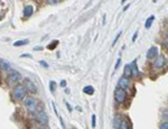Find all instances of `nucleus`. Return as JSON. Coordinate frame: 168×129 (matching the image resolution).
Returning a JSON list of instances; mask_svg holds the SVG:
<instances>
[{"mask_svg": "<svg viewBox=\"0 0 168 129\" xmlns=\"http://www.w3.org/2000/svg\"><path fill=\"white\" fill-rule=\"evenodd\" d=\"M23 104H24V108L29 113L35 115L38 111V100H36L33 97H25L23 100Z\"/></svg>", "mask_w": 168, "mask_h": 129, "instance_id": "1", "label": "nucleus"}, {"mask_svg": "<svg viewBox=\"0 0 168 129\" xmlns=\"http://www.w3.org/2000/svg\"><path fill=\"white\" fill-rule=\"evenodd\" d=\"M27 95V90L23 84H16L11 91V97L14 101H23Z\"/></svg>", "mask_w": 168, "mask_h": 129, "instance_id": "2", "label": "nucleus"}, {"mask_svg": "<svg viewBox=\"0 0 168 129\" xmlns=\"http://www.w3.org/2000/svg\"><path fill=\"white\" fill-rule=\"evenodd\" d=\"M21 79L20 73L16 70H9L8 75H7V83L8 84H16Z\"/></svg>", "mask_w": 168, "mask_h": 129, "instance_id": "3", "label": "nucleus"}, {"mask_svg": "<svg viewBox=\"0 0 168 129\" xmlns=\"http://www.w3.org/2000/svg\"><path fill=\"white\" fill-rule=\"evenodd\" d=\"M127 98V92L126 90L121 89V88H117L114 90V100L118 103H123Z\"/></svg>", "mask_w": 168, "mask_h": 129, "instance_id": "4", "label": "nucleus"}, {"mask_svg": "<svg viewBox=\"0 0 168 129\" xmlns=\"http://www.w3.org/2000/svg\"><path fill=\"white\" fill-rule=\"evenodd\" d=\"M35 115H36V120L38 121L42 126H46V125H47V122H48V117H47V115L45 113V111L38 110Z\"/></svg>", "mask_w": 168, "mask_h": 129, "instance_id": "5", "label": "nucleus"}, {"mask_svg": "<svg viewBox=\"0 0 168 129\" xmlns=\"http://www.w3.org/2000/svg\"><path fill=\"white\" fill-rule=\"evenodd\" d=\"M166 65V57L164 55H159L156 57V60L154 62V66L156 69H162Z\"/></svg>", "mask_w": 168, "mask_h": 129, "instance_id": "6", "label": "nucleus"}, {"mask_svg": "<svg viewBox=\"0 0 168 129\" xmlns=\"http://www.w3.org/2000/svg\"><path fill=\"white\" fill-rule=\"evenodd\" d=\"M25 88L27 90V92H30V93H37V88L35 86L33 81H30L29 79H26L25 80Z\"/></svg>", "mask_w": 168, "mask_h": 129, "instance_id": "7", "label": "nucleus"}, {"mask_svg": "<svg viewBox=\"0 0 168 129\" xmlns=\"http://www.w3.org/2000/svg\"><path fill=\"white\" fill-rule=\"evenodd\" d=\"M130 86V81H129V79L126 77H120V80H119V82H118V88H121V89H123V90H127L128 88Z\"/></svg>", "mask_w": 168, "mask_h": 129, "instance_id": "8", "label": "nucleus"}, {"mask_svg": "<svg viewBox=\"0 0 168 129\" xmlns=\"http://www.w3.org/2000/svg\"><path fill=\"white\" fill-rule=\"evenodd\" d=\"M157 54H158V47L157 46H152L147 51V57L148 59H154V57L157 56Z\"/></svg>", "mask_w": 168, "mask_h": 129, "instance_id": "9", "label": "nucleus"}, {"mask_svg": "<svg viewBox=\"0 0 168 129\" xmlns=\"http://www.w3.org/2000/svg\"><path fill=\"white\" fill-rule=\"evenodd\" d=\"M34 12V7L32 5H28V6H26L25 9H24V16L25 17H30L32 15H33Z\"/></svg>", "mask_w": 168, "mask_h": 129, "instance_id": "10", "label": "nucleus"}, {"mask_svg": "<svg viewBox=\"0 0 168 129\" xmlns=\"http://www.w3.org/2000/svg\"><path fill=\"white\" fill-rule=\"evenodd\" d=\"M0 70H2V71H9L10 70V63L6 60H0Z\"/></svg>", "mask_w": 168, "mask_h": 129, "instance_id": "11", "label": "nucleus"}, {"mask_svg": "<svg viewBox=\"0 0 168 129\" xmlns=\"http://www.w3.org/2000/svg\"><path fill=\"white\" fill-rule=\"evenodd\" d=\"M123 73H125V77H128V79L132 75V71H131V66H130V64H127L126 66H125V69H123Z\"/></svg>", "mask_w": 168, "mask_h": 129, "instance_id": "12", "label": "nucleus"}, {"mask_svg": "<svg viewBox=\"0 0 168 129\" xmlns=\"http://www.w3.org/2000/svg\"><path fill=\"white\" fill-rule=\"evenodd\" d=\"M83 92L85 95H92L94 93V88L92 86H86L83 88Z\"/></svg>", "mask_w": 168, "mask_h": 129, "instance_id": "13", "label": "nucleus"}, {"mask_svg": "<svg viewBox=\"0 0 168 129\" xmlns=\"http://www.w3.org/2000/svg\"><path fill=\"white\" fill-rule=\"evenodd\" d=\"M130 66H131V71H132V75L137 77L139 74V70H138V66H137V63L134 62L132 64H130Z\"/></svg>", "mask_w": 168, "mask_h": 129, "instance_id": "14", "label": "nucleus"}, {"mask_svg": "<svg viewBox=\"0 0 168 129\" xmlns=\"http://www.w3.org/2000/svg\"><path fill=\"white\" fill-rule=\"evenodd\" d=\"M154 20H155V16L152 15L150 17L147 19V21H146V24H145V27H146V29H149L152 25V23H154Z\"/></svg>", "mask_w": 168, "mask_h": 129, "instance_id": "15", "label": "nucleus"}, {"mask_svg": "<svg viewBox=\"0 0 168 129\" xmlns=\"http://www.w3.org/2000/svg\"><path fill=\"white\" fill-rule=\"evenodd\" d=\"M26 44H28V41L27 39H24V41H17L14 43V46L17 47V46H23V45H26Z\"/></svg>", "mask_w": 168, "mask_h": 129, "instance_id": "16", "label": "nucleus"}, {"mask_svg": "<svg viewBox=\"0 0 168 129\" xmlns=\"http://www.w3.org/2000/svg\"><path fill=\"white\" fill-rule=\"evenodd\" d=\"M119 129H129V125H128L127 120L121 121V123H120V126H119Z\"/></svg>", "mask_w": 168, "mask_h": 129, "instance_id": "17", "label": "nucleus"}, {"mask_svg": "<svg viewBox=\"0 0 168 129\" xmlns=\"http://www.w3.org/2000/svg\"><path fill=\"white\" fill-rule=\"evenodd\" d=\"M55 89H56V84H55V82L54 81H50V92H55Z\"/></svg>", "mask_w": 168, "mask_h": 129, "instance_id": "18", "label": "nucleus"}, {"mask_svg": "<svg viewBox=\"0 0 168 129\" xmlns=\"http://www.w3.org/2000/svg\"><path fill=\"white\" fill-rule=\"evenodd\" d=\"M95 123H96V116L93 115L92 116V127L93 128H95Z\"/></svg>", "mask_w": 168, "mask_h": 129, "instance_id": "19", "label": "nucleus"}, {"mask_svg": "<svg viewBox=\"0 0 168 129\" xmlns=\"http://www.w3.org/2000/svg\"><path fill=\"white\" fill-rule=\"evenodd\" d=\"M159 129H168V122H162V123L160 125Z\"/></svg>", "mask_w": 168, "mask_h": 129, "instance_id": "20", "label": "nucleus"}, {"mask_svg": "<svg viewBox=\"0 0 168 129\" xmlns=\"http://www.w3.org/2000/svg\"><path fill=\"white\" fill-rule=\"evenodd\" d=\"M57 44H59V43H57V42H55V43H52V44H50V45H48L47 47H48L50 50H53V48H55V46H56Z\"/></svg>", "mask_w": 168, "mask_h": 129, "instance_id": "21", "label": "nucleus"}, {"mask_svg": "<svg viewBox=\"0 0 168 129\" xmlns=\"http://www.w3.org/2000/svg\"><path fill=\"white\" fill-rule=\"evenodd\" d=\"M120 36H121V32H119V34L117 35V37L114 38V41H113V43H112V46H114V44L117 43V41L119 39V37H120Z\"/></svg>", "mask_w": 168, "mask_h": 129, "instance_id": "22", "label": "nucleus"}, {"mask_svg": "<svg viewBox=\"0 0 168 129\" xmlns=\"http://www.w3.org/2000/svg\"><path fill=\"white\" fill-rule=\"evenodd\" d=\"M61 0H47V2L50 3V5H53V3H59Z\"/></svg>", "mask_w": 168, "mask_h": 129, "instance_id": "23", "label": "nucleus"}, {"mask_svg": "<svg viewBox=\"0 0 168 129\" xmlns=\"http://www.w3.org/2000/svg\"><path fill=\"white\" fill-rule=\"evenodd\" d=\"M120 63H121V59H120V57H119V59H118V61H117V63H116V66H114V69L117 70L118 68H119V66H120Z\"/></svg>", "mask_w": 168, "mask_h": 129, "instance_id": "24", "label": "nucleus"}, {"mask_svg": "<svg viewBox=\"0 0 168 129\" xmlns=\"http://www.w3.org/2000/svg\"><path fill=\"white\" fill-rule=\"evenodd\" d=\"M137 36H138V30L136 32V34H134V37H132V42H136V39H137Z\"/></svg>", "mask_w": 168, "mask_h": 129, "instance_id": "25", "label": "nucleus"}, {"mask_svg": "<svg viewBox=\"0 0 168 129\" xmlns=\"http://www.w3.org/2000/svg\"><path fill=\"white\" fill-rule=\"evenodd\" d=\"M59 86H62V88H64V86H66V81H62V82H61V84H59Z\"/></svg>", "mask_w": 168, "mask_h": 129, "instance_id": "26", "label": "nucleus"}, {"mask_svg": "<svg viewBox=\"0 0 168 129\" xmlns=\"http://www.w3.org/2000/svg\"><path fill=\"white\" fill-rule=\"evenodd\" d=\"M41 64H42L43 66H45V68H47L48 65H47V63L46 62H44V61H41Z\"/></svg>", "mask_w": 168, "mask_h": 129, "instance_id": "27", "label": "nucleus"}, {"mask_svg": "<svg viewBox=\"0 0 168 129\" xmlns=\"http://www.w3.org/2000/svg\"><path fill=\"white\" fill-rule=\"evenodd\" d=\"M21 57H32V55L30 54H23Z\"/></svg>", "mask_w": 168, "mask_h": 129, "instance_id": "28", "label": "nucleus"}, {"mask_svg": "<svg viewBox=\"0 0 168 129\" xmlns=\"http://www.w3.org/2000/svg\"><path fill=\"white\" fill-rule=\"evenodd\" d=\"M38 129H50V128H48V127H47V125H46V126H41Z\"/></svg>", "mask_w": 168, "mask_h": 129, "instance_id": "29", "label": "nucleus"}, {"mask_svg": "<svg viewBox=\"0 0 168 129\" xmlns=\"http://www.w3.org/2000/svg\"><path fill=\"white\" fill-rule=\"evenodd\" d=\"M166 39L168 41V32H167V34H166Z\"/></svg>", "mask_w": 168, "mask_h": 129, "instance_id": "30", "label": "nucleus"}, {"mask_svg": "<svg viewBox=\"0 0 168 129\" xmlns=\"http://www.w3.org/2000/svg\"><path fill=\"white\" fill-rule=\"evenodd\" d=\"M126 2V0H122V3H125Z\"/></svg>", "mask_w": 168, "mask_h": 129, "instance_id": "31", "label": "nucleus"}, {"mask_svg": "<svg viewBox=\"0 0 168 129\" xmlns=\"http://www.w3.org/2000/svg\"><path fill=\"white\" fill-rule=\"evenodd\" d=\"M72 129H75V128H72Z\"/></svg>", "mask_w": 168, "mask_h": 129, "instance_id": "32", "label": "nucleus"}, {"mask_svg": "<svg viewBox=\"0 0 168 129\" xmlns=\"http://www.w3.org/2000/svg\"><path fill=\"white\" fill-rule=\"evenodd\" d=\"M167 50H168V46H167Z\"/></svg>", "mask_w": 168, "mask_h": 129, "instance_id": "33", "label": "nucleus"}]
</instances>
